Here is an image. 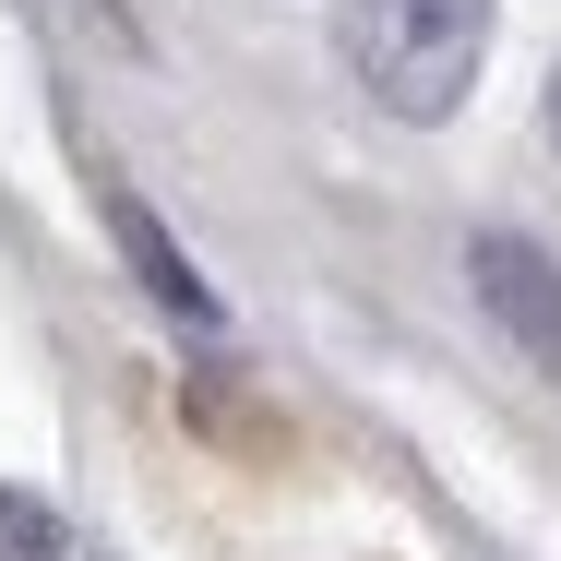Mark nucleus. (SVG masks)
<instances>
[{
	"mask_svg": "<svg viewBox=\"0 0 561 561\" xmlns=\"http://www.w3.org/2000/svg\"><path fill=\"white\" fill-rule=\"evenodd\" d=\"M108 227H119V251H131V275L156 287V311H180V323H216V299H204V275H192V263L168 251V227L144 216L131 192H108Z\"/></svg>",
	"mask_w": 561,
	"mask_h": 561,
	"instance_id": "3",
	"label": "nucleus"
},
{
	"mask_svg": "<svg viewBox=\"0 0 561 561\" xmlns=\"http://www.w3.org/2000/svg\"><path fill=\"white\" fill-rule=\"evenodd\" d=\"M335 60L394 119H454L490 60V0H335Z\"/></svg>",
	"mask_w": 561,
	"mask_h": 561,
	"instance_id": "1",
	"label": "nucleus"
},
{
	"mask_svg": "<svg viewBox=\"0 0 561 561\" xmlns=\"http://www.w3.org/2000/svg\"><path fill=\"white\" fill-rule=\"evenodd\" d=\"M466 287H478V311L502 323V346L561 382V263L550 251L514 239V227H490V239H466Z\"/></svg>",
	"mask_w": 561,
	"mask_h": 561,
	"instance_id": "2",
	"label": "nucleus"
},
{
	"mask_svg": "<svg viewBox=\"0 0 561 561\" xmlns=\"http://www.w3.org/2000/svg\"><path fill=\"white\" fill-rule=\"evenodd\" d=\"M550 144H561V72H550Z\"/></svg>",
	"mask_w": 561,
	"mask_h": 561,
	"instance_id": "4",
	"label": "nucleus"
}]
</instances>
